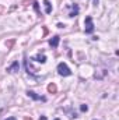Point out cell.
Segmentation results:
<instances>
[{"instance_id": "obj_1", "label": "cell", "mask_w": 119, "mask_h": 120, "mask_svg": "<svg viewBox=\"0 0 119 120\" xmlns=\"http://www.w3.org/2000/svg\"><path fill=\"white\" fill-rule=\"evenodd\" d=\"M58 73H59V75H63V77H69V75H71V71H70L69 66H67L66 63H63V61L58 64Z\"/></svg>"}, {"instance_id": "obj_2", "label": "cell", "mask_w": 119, "mask_h": 120, "mask_svg": "<svg viewBox=\"0 0 119 120\" xmlns=\"http://www.w3.org/2000/svg\"><path fill=\"white\" fill-rule=\"evenodd\" d=\"M84 31L86 34H92L94 32V22H92V18L91 17H86V21H84Z\"/></svg>"}, {"instance_id": "obj_3", "label": "cell", "mask_w": 119, "mask_h": 120, "mask_svg": "<svg viewBox=\"0 0 119 120\" xmlns=\"http://www.w3.org/2000/svg\"><path fill=\"white\" fill-rule=\"evenodd\" d=\"M27 94H28V96H30V98H32L34 101H42V102H45V101H46V98H45V96H41V95H36V94H35L34 91H28Z\"/></svg>"}, {"instance_id": "obj_4", "label": "cell", "mask_w": 119, "mask_h": 120, "mask_svg": "<svg viewBox=\"0 0 119 120\" xmlns=\"http://www.w3.org/2000/svg\"><path fill=\"white\" fill-rule=\"evenodd\" d=\"M59 41H60V38L56 35V36H53V38L49 41V45H51L52 48H58V45H59Z\"/></svg>"}, {"instance_id": "obj_5", "label": "cell", "mask_w": 119, "mask_h": 120, "mask_svg": "<svg viewBox=\"0 0 119 120\" xmlns=\"http://www.w3.org/2000/svg\"><path fill=\"white\" fill-rule=\"evenodd\" d=\"M18 68H20V66H18V61H14L8 68H7V71H10V73H16V71H18Z\"/></svg>"}, {"instance_id": "obj_6", "label": "cell", "mask_w": 119, "mask_h": 120, "mask_svg": "<svg viewBox=\"0 0 119 120\" xmlns=\"http://www.w3.org/2000/svg\"><path fill=\"white\" fill-rule=\"evenodd\" d=\"M44 4H45V13L46 14H51L52 13V4H51V1L49 0H45Z\"/></svg>"}, {"instance_id": "obj_7", "label": "cell", "mask_w": 119, "mask_h": 120, "mask_svg": "<svg viewBox=\"0 0 119 120\" xmlns=\"http://www.w3.org/2000/svg\"><path fill=\"white\" fill-rule=\"evenodd\" d=\"M32 60H35V61H38V63H45V61H46V56H45V55H38V56L32 57Z\"/></svg>"}, {"instance_id": "obj_8", "label": "cell", "mask_w": 119, "mask_h": 120, "mask_svg": "<svg viewBox=\"0 0 119 120\" xmlns=\"http://www.w3.org/2000/svg\"><path fill=\"white\" fill-rule=\"evenodd\" d=\"M77 14H79V7H77V6L74 4V6H73V11H71V13L69 14V17H71V18H73V17H76Z\"/></svg>"}, {"instance_id": "obj_9", "label": "cell", "mask_w": 119, "mask_h": 120, "mask_svg": "<svg viewBox=\"0 0 119 120\" xmlns=\"http://www.w3.org/2000/svg\"><path fill=\"white\" fill-rule=\"evenodd\" d=\"M80 109H81V112H87V110H88V106H87V105H81Z\"/></svg>"}, {"instance_id": "obj_10", "label": "cell", "mask_w": 119, "mask_h": 120, "mask_svg": "<svg viewBox=\"0 0 119 120\" xmlns=\"http://www.w3.org/2000/svg\"><path fill=\"white\" fill-rule=\"evenodd\" d=\"M48 91H51V92H55V91H56V87H55V85H49V87H48Z\"/></svg>"}, {"instance_id": "obj_11", "label": "cell", "mask_w": 119, "mask_h": 120, "mask_svg": "<svg viewBox=\"0 0 119 120\" xmlns=\"http://www.w3.org/2000/svg\"><path fill=\"white\" fill-rule=\"evenodd\" d=\"M6 120H17V119H16V117H7Z\"/></svg>"}, {"instance_id": "obj_12", "label": "cell", "mask_w": 119, "mask_h": 120, "mask_svg": "<svg viewBox=\"0 0 119 120\" xmlns=\"http://www.w3.org/2000/svg\"><path fill=\"white\" fill-rule=\"evenodd\" d=\"M39 120H46V117H45V116H41V117H39Z\"/></svg>"}, {"instance_id": "obj_13", "label": "cell", "mask_w": 119, "mask_h": 120, "mask_svg": "<svg viewBox=\"0 0 119 120\" xmlns=\"http://www.w3.org/2000/svg\"><path fill=\"white\" fill-rule=\"evenodd\" d=\"M94 1H95V3H98V0H94Z\"/></svg>"}, {"instance_id": "obj_14", "label": "cell", "mask_w": 119, "mask_h": 120, "mask_svg": "<svg viewBox=\"0 0 119 120\" xmlns=\"http://www.w3.org/2000/svg\"><path fill=\"white\" fill-rule=\"evenodd\" d=\"M55 120H60V119H55Z\"/></svg>"}]
</instances>
